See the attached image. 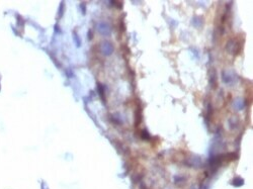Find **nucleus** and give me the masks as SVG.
Here are the masks:
<instances>
[{
    "label": "nucleus",
    "mask_w": 253,
    "mask_h": 189,
    "mask_svg": "<svg viewBox=\"0 0 253 189\" xmlns=\"http://www.w3.org/2000/svg\"><path fill=\"white\" fill-rule=\"evenodd\" d=\"M113 50H115V48H113V45L111 42L105 41L104 43H101V52L103 55H105V56L112 55V54L113 53Z\"/></svg>",
    "instance_id": "1"
},
{
    "label": "nucleus",
    "mask_w": 253,
    "mask_h": 189,
    "mask_svg": "<svg viewBox=\"0 0 253 189\" xmlns=\"http://www.w3.org/2000/svg\"><path fill=\"white\" fill-rule=\"evenodd\" d=\"M98 31H99L102 35H109L111 34V28H109L108 24L106 23H99L98 24Z\"/></svg>",
    "instance_id": "2"
},
{
    "label": "nucleus",
    "mask_w": 253,
    "mask_h": 189,
    "mask_svg": "<svg viewBox=\"0 0 253 189\" xmlns=\"http://www.w3.org/2000/svg\"><path fill=\"white\" fill-rule=\"evenodd\" d=\"M135 125L136 126H137L139 123L141 122V109H140V107L138 108L137 110H136V118H135Z\"/></svg>",
    "instance_id": "3"
},
{
    "label": "nucleus",
    "mask_w": 253,
    "mask_h": 189,
    "mask_svg": "<svg viewBox=\"0 0 253 189\" xmlns=\"http://www.w3.org/2000/svg\"><path fill=\"white\" fill-rule=\"evenodd\" d=\"M237 105H239V106L237 107V109H242V108L244 107V102L243 101H242L241 99H237L236 101H235V103H234V106H237Z\"/></svg>",
    "instance_id": "4"
},
{
    "label": "nucleus",
    "mask_w": 253,
    "mask_h": 189,
    "mask_svg": "<svg viewBox=\"0 0 253 189\" xmlns=\"http://www.w3.org/2000/svg\"><path fill=\"white\" fill-rule=\"evenodd\" d=\"M244 181L241 179V178H235V180L233 181V184L236 185V186H240V185H243Z\"/></svg>",
    "instance_id": "5"
},
{
    "label": "nucleus",
    "mask_w": 253,
    "mask_h": 189,
    "mask_svg": "<svg viewBox=\"0 0 253 189\" xmlns=\"http://www.w3.org/2000/svg\"><path fill=\"white\" fill-rule=\"evenodd\" d=\"M141 136L143 138V140H150V134L146 132V129H143L142 130V134H141Z\"/></svg>",
    "instance_id": "6"
},
{
    "label": "nucleus",
    "mask_w": 253,
    "mask_h": 189,
    "mask_svg": "<svg viewBox=\"0 0 253 189\" xmlns=\"http://www.w3.org/2000/svg\"><path fill=\"white\" fill-rule=\"evenodd\" d=\"M98 89H99V94H101V97H102V99H103V101H105V96H104V90H103V87H102V85H99V84H98Z\"/></svg>",
    "instance_id": "7"
},
{
    "label": "nucleus",
    "mask_w": 253,
    "mask_h": 189,
    "mask_svg": "<svg viewBox=\"0 0 253 189\" xmlns=\"http://www.w3.org/2000/svg\"><path fill=\"white\" fill-rule=\"evenodd\" d=\"M63 7H64V3L63 2H61V4H60V7H59V17H61L62 15H63V11H64V9H63Z\"/></svg>",
    "instance_id": "8"
},
{
    "label": "nucleus",
    "mask_w": 253,
    "mask_h": 189,
    "mask_svg": "<svg viewBox=\"0 0 253 189\" xmlns=\"http://www.w3.org/2000/svg\"><path fill=\"white\" fill-rule=\"evenodd\" d=\"M74 39H75V43H77V46H80L81 43H80V39L78 38V35H76V32H74Z\"/></svg>",
    "instance_id": "9"
},
{
    "label": "nucleus",
    "mask_w": 253,
    "mask_h": 189,
    "mask_svg": "<svg viewBox=\"0 0 253 189\" xmlns=\"http://www.w3.org/2000/svg\"><path fill=\"white\" fill-rule=\"evenodd\" d=\"M0 88H1V87H0Z\"/></svg>",
    "instance_id": "10"
}]
</instances>
